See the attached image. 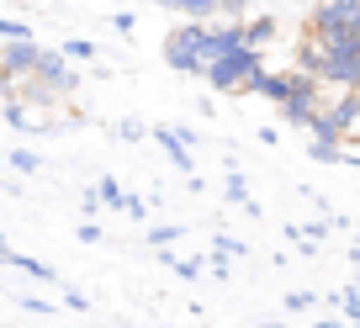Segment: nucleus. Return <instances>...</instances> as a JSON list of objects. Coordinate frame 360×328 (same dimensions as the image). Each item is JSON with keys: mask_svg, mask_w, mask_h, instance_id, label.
I'll list each match as a JSON object with an SVG mask.
<instances>
[{"mask_svg": "<svg viewBox=\"0 0 360 328\" xmlns=\"http://www.w3.org/2000/svg\"><path fill=\"white\" fill-rule=\"evenodd\" d=\"M244 48V22H180L165 37V64L175 74H207V64Z\"/></svg>", "mask_w": 360, "mask_h": 328, "instance_id": "nucleus-1", "label": "nucleus"}, {"mask_svg": "<svg viewBox=\"0 0 360 328\" xmlns=\"http://www.w3.org/2000/svg\"><path fill=\"white\" fill-rule=\"evenodd\" d=\"M202 79L212 85V91H223V96H255L259 79H265V53H255V48H233V53L212 58Z\"/></svg>", "mask_w": 360, "mask_h": 328, "instance_id": "nucleus-2", "label": "nucleus"}, {"mask_svg": "<svg viewBox=\"0 0 360 328\" xmlns=\"http://www.w3.org/2000/svg\"><path fill=\"white\" fill-rule=\"evenodd\" d=\"M318 43H360V6L355 0H318L307 11V32Z\"/></svg>", "mask_w": 360, "mask_h": 328, "instance_id": "nucleus-3", "label": "nucleus"}, {"mask_svg": "<svg viewBox=\"0 0 360 328\" xmlns=\"http://www.w3.org/2000/svg\"><path fill=\"white\" fill-rule=\"evenodd\" d=\"M318 91H323V85H318V79H307L302 69L292 64V69H270V74L259 79L255 96H265L270 106H286V101H297V96H318Z\"/></svg>", "mask_w": 360, "mask_h": 328, "instance_id": "nucleus-4", "label": "nucleus"}, {"mask_svg": "<svg viewBox=\"0 0 360 328\" xmlns=\"http://www.w3.org/2000/svg\"><path fill=\"white\" fill-rule=\"evenodd\" d=\"M32 74L43 79L58 101H75V96H79V74H75V64H69L58 48H43V53H37V69H32Z\"/></svg>", "mask_w": 360, "mask_h": 328, "instance_id": "nucleus-5", "label": "nucleus"}, {"mask_svg": "<svg viewBox=\"0 0 360 328\" xmlns=\"http://www.w3.org/2000/svg\"><path fill=\"white\" fill-rule=\"evenodd\" d=\"M148 133L159 138V143H165V154H169V164H175L180 175H186V181H196V170H191V148H186V138L175 133V127H148Z\"/></svg>", "mask_w": 360, "mask_h": 328, "instance_id": "nucleus-6", "label": "nucleus"}, {"mask_svg": "<svg viewBox=\"0 0 360 328\" xmlns=\"http://www.w3.org/2000/svg\"><path fill=\"white\" fill-rule=\"evenodd\" d=\"M318 101H323V91H318V96H297V101H286V106H281V122H286V127H302V133H307V122L318 117Z\"/></svg>", "mask_w": 360, "mask_h": 328, "instance_id": "nucleus-7", "label": "nucleus"}, {"mask_svg": "<svg viewBox=\"0 0 360 328\" xmlns=\"http://www.w3.org/2000/svg\"><path fill=\"white\" fill-rule=\"evenodd\" d=\"M276 37V16H255V22H244V48H255V53H265V43Z\"/></svg>", "mask_w": 360, "mask_h": 328, "instance_id": "nucleus-8", "label": "nucleus"}, {"mask_svg": "<svg viewBox=\"0 0 360 328\" xmlns=\"http://www.w3.org/2000/svg\"><path fill=\"white\" fill-rule=\"evenodd\" d=\"M165 11H180L186 22H212V16H217V0H169Z\"/></svg>", "mask_w": 360, "mask_h": 328, "instance_id": "nucleus-9", "label": "nucleus"}, {"mask_svg": "<svg viewBox=\"0 0 360 328\" xmlns=\"http://www.w3.org/2000/svg\"><path fill=\"white\" fill-rule=\"evenodd\" d=\"M180 233H186V228H175V223H159V228H148V249H159V254H165V249H175V244H180Z\"/></svg>", "mask_w": 360, "mask_h": 328, "instance_id": "nucleus-10", "label": "nucleus"}, {"mask_svg": "<svg viewBox=\"0 0 360 328\" xmlns=\"http://www.w3.org/2000/svg\"><path fill=\"white\" fill-rule=\"evenodd\" d=\"M6 265H11V270H27V275H32V281H53V270H48V265L43 260H32V254H6Z\"/></svg>", "mask_w": 360, "mask_h": 328, "instance_id": "nucleus-11", "label": "nucleus"}, {"mask_svg": "<svg viewBox=\"0 0 360 328\" xmlns=\"http://www.w3.org/2000/svg\"><path fill=\"white\" fill-rule=\"evenodd\" d=\"M96 202H101V206H122V202H127V191L112 181V175H101V181H96Z\"/></svg>", "mask_w": 360, "mask_h": 328, "instance_id": "nucleus-12", "label": "nucleus"}, {"mask_svg": "<svg viewBox=\"0 0 360 328\" xmlns=\"http://www.w3.org/2000/svg\"><path fill=\"white\" fill-rule=\"evenodd\" d=\"M0 43H32V27L16 16H0Z\"/></svg>", "mask_w": 360, "mask_h": 328, "instance_id": "nucleus-13", "label": "nucleus"}, {"mask_svg": "<svg viewBox=\"0 0 360 328\" xmlns=\"http://www.w3.org/2000/svg\"><path fill=\"white\" fill-rule=\"evenodd\" d=\"M228 202H233V206H249V212H255V202H249V191H244V175H238V170H228Z\"/></svg>", "mask_w": 360, "mask_h": 328, "instance_id": "nucleus-14", "label": "nucleus"}, {"mask_svg": "<svg viewBox=\"0 0 360 328\" xmlns=\"http://www.w3.org/2000/svg\"><path fill=\"white\" fill-rule=\"evenodd\" d=\"M37 164H43V159H37L32 148H11V170L16 175H37Z\"/></svg>", "mask_w": 360, "mask_h": 328, "instance_id": "nucleus-15", "label": "nucleus"}, {"mask_svg": "<svg viewBox=\"0 0 360 328\" xmlns=\"http://www.w3.org/2000/svg\"><path fill=\"white\" fill-rule=\"evenodd\" d=\"M165 260H169V270H175L180 281H196V275H202V260H175L169 249H165Z\"/></svg>", "mask_w": 360, "mask_h": 328, "instance_id": "nucleus-16", "label": "nucleus"}, {"mask_svg": "<svg viewBox=\"0 0 360 328\" xmlns=\"http://www.w3.org/2000/svg\"><path fill=\"white\" fill-rule=\"evenodd\" d=\"M58 53H64V58H96V43H85V37H69Z\"/></svg>", "mask_w": 360, "mask_h": 328, "instance_id": "nucleus-17", "label": "nucleus"}, {"mask_svg": "<svg viewBox=\"0 0 360 328\" xmlns=\"http://www.w3.org/2000/svg\"><path fill=\"white\" fill-rule=\"evenodd\" d=\"M307 154H313V159H323V164H345V148H339V143H313Z\"/></svg>", "mask_w": 360, "mask_h": 328, "instance_id": "nucleus-18", "label": "nucleus"}, {"mask_svg": "<svg viewBox=\"0 0 360 328\" xmlns=\"http://www.w3.org/2000/svg\"><path fill=\"white\" fill-rule=\"evenodd\" d=\"M286 307H292V313H313L318 296H313V291H286Z\"/></svg>", "mask_w": 360, "mask_h": 328, "instance_id": "nucleus-19", "label": "nucleus"}, {"mask_svg": "<svg viewBox=\"0 0 360 328\" xmlns=\"http://www.w3.org/2000/svg\"><path fill=\"white\" fill-rule=\"evenodd\" d=\"M339 307H345V323H360V291H345Z\"/></svg>", "mask_w": 360, "mask_h": 328, "instance_id": "nucleus-20", "label": "nucleus"}, {"mask_svg": "<svg viewBox=\"0 0 360 328\" xmlns=\"http://www.w3.org/2000/svg\"><path fill=\"white\" fill-rule=\"evenodd\" d=\"M249 6H259V0H217V16H244Z\"/></svg>", "mask_w": 360, "mask_h": 328, "instance_id": "nucleus-21", "label": "nucleus"}, {"mask_svg": "<svg viewBox=\"0 0 360 328\" xmlns=\"http://www.w3.org/2000/svg\"><path fill=\"white\" fill-rule=\"evenodd\" d=\"M122 212H127V217H148V202H143V196H127Z\"/></svg>", "mask_w": 360, "mask_h": 328, "instance_id": "nucleus-22", "label": "nucleus"}, {"mask_svg": "<svg viewBox=\"0 0 360 328\" xmlns=\"http://www.w3.org/2000/svg\"><path fill=\"white\" fill-rule=\"evenodd\" d=\"M22 307H27V313H43V317H58L53 307H48V302H37V296H22Z\"/></svg>", "mask_w": 360, "mask_h": 328, "instance_id": "nucleus-23", "label": "nucleus"}, {"mask_svg": "<svg viewBox=\"0 0 360 328\" xmlns=\"http://www.w3.org/2000/svg\"><path fill=\"white\" fill-rule=\"evenodd\" d=\"M143 133H148L143 122H117V138H143Z\"/></svg>", "mask_w": 360, "mask_h": 328, "instance_id": "nucleus-24", "label": "nucleus"}, {"mask_svg": "<svg viewBox=\"0 0 360 328\" xmlns=\"http://www.w3.org/2000/svg\"><path fill=\"white\" fill-rule=\"evenodd\" d=\"M101 238V223H79V244H96Z\"/></svg>", "mask_w": 360, "mask_h": 328, "instance_id": "nucleus-25", "label": "nucleus"}, {"mask_svg": "<svg viewBox=\"0 0 360 328\" xmlns=\"http://www.w3.org/2000/svg\"><path fill=\"white\" fill-rule=\"evenodd\" d=\"M64 307H75V313H90V302L79 291H64Z\"/></svg>", "mask_w": 360, "mask_h": 328, "instance_id": "nucleus-26", "label": "nucleus"}, {"mask_svg": "<svg viewBox=\"0 0 360 328\" xmlns=\"http://www.w3.org/2000/svg\"><path fill=\"white\" fill-rule=\"evenodd\" d=\"M307 328H349L345 317H318V323H307Z\"/></svg>", "mask_w": 360, "mask_h": 328, "instance_id": "nucleus-27", "label": "nucleus"}, {"mask_svg": "<svg viewBox=\"0 0 360 328\" xmlns=\"http://www.w3.org/2000/svg\"><path fill=\"white\" fill-rule=\"evenodd\" d=\"M6 254H11V244H6V238H0V265H6Z\"/></svg>", "mask_w": 360, "mask_h": 328, "instance_id": "nucleus-28", "label": "nucleus"}, {"mask_svg": "<svg viewBox=\"0 0 360 328\" xmlns=\"http://www.w3.org/2000/svg\"><path fill=\"white\" fill-rule=\"evenodd\" d=\"M355 286H360V254H355Z\"/></svg>", "mask_w": 360, "mask_h": 328, "instance_id": "nucleus-29", "label": "nucleus"}, {"mask_svg": "<svg viewBox=\"0 0 360 328\" xmlns=\"http://www.w3.org/2000/svg\"><path fill=\"white\" fill-rule=\"evenodd\" d=\"M0 191H6V181H0Z\"/></svg>", "mask_w": 360, "mask_h": 328, "instance_id": "nucleus-30", "label": "nucleus"}, {"mask_svg": "<svg viewBox=\"0 0 360 328\" xmlns=\"http://www.w3.org/2000/svg\"><path fill=\"white\" fill-rule=\"evenodd\" d=\"M349 328H360V323H349Z\"/></svg>", "mask_w": 360, "mask_h": 328, "instance_id": "nucleus-31", "label": "nucleus"}, {"mask_svg": "<svg viewBox=\"0 0 360 328\" xmlns=\"http://www.w3.org/2000/svg\"><path fill=\"white\" fill-rule=\"evenodd\" d=\"M355 6H360V0H355Z\"/></svg>", "mask_w": 360, "mask_h": 328, "instance_id": "nucleus-32", "label": "nucleus"}]
</instances>
